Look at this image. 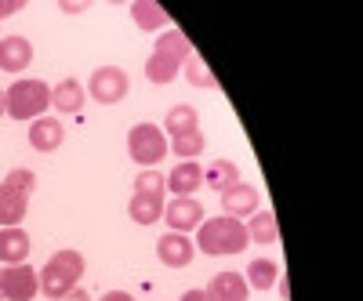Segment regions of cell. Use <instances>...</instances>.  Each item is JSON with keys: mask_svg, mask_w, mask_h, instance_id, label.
<instances>
[{"mask_svg": "<svg viewBox=\"0 0 363 301\" xmlns=\"http://www.w3.org/2000/svg\"><path fill=\"white\" fill-rule=\"evenodd\" d=\"M189 55H193V47H189L186 33H182L178 25H167L164 33L157 37L153 55H149V62H145L149 84H171V80L182 73V66H186Z\"/></svg>", "mask_w": 363, "mask_h": 301, "instance_id": "obj_1", "label": "cell"}, {"mask_svg": "<svg viewBox=\"0 0 363 301\" xmlns=\"http://www.w3.org/2000/svg\"><path fill=\"white\" fill-rule=\"evenodd\" d=\"M251 244L247 239V229L240 218H229V215H218V218H203L196 225V251L211 254V258H222V254H240Z\"/></svg>", "mask_w": 363, "mask_h": 301, "instance_id": "obj_2", "label": "cell"}, {"mask_svg": "<svg viewBox=\"0 0 363 301\" xmlns=\"http://www.w3.org/2000/svg\"><path fill=\"white\" fill-rule=\"evenodd\" d=\"M84 268H87V261H84V254L80 251H55L51 258H48V265L40 268V294L48 297V301H58V297H66L77 283H80V276H84Z\"/></svg>", "mask_w": 363, "mask_h": 301, "instance_id": "obj_3", "label": "cell"}, {"mask_svg": "<svg viewBox=\"0 0 363 301\" xmlns=\"http://www.w3.org/2000/svg\"><path fill=\"white\" fill-rule=\"evenodd\" d=\"M33 189H37V174L29 167H15L4 182H0V225H4V229L22 225Z\"/></svg>", "mask_w": 363, "mask_h": 301, "instance_id": "obj_4", "label": "cell"}, {"mask_svg": "<svg viewBox=\"0 0 363 301\" xmlns=\"http://www.w3.org/2000/svg\"><path fill=\"white\" fill-rule=\"evenodd\" d=\"M51 109V87L44 80L22 76L4 91V113L11 120H40Z\"/></svg>", "mask_w": 363, "mask_h": 301, "instance_id": "obj_5", "label": "cell"}, {"mask_svg": "<svg viewBox=\"0 0 363 301\" xmlns=\"http://www.w3.org/2000/svg\"><path fill=\"white\" fill-rule=\"evenodd\" d=\"M128 157L142 167H153L167 157V135L157 124H135L128 131Z\"/></svg>", "mask_w": 363, "mask_h": 301, "instance_id": "obj_6", "label": "cell"}, {"mask_svg": "<svg viewBox=\"0 0 363 301\" xmlns=\"http://www.w3.org/2000/svg\"><path fill=\"white\" fill-rule=\"evenodd\" d=\"M84 91L95 98L99 106H116V102L128 98L131 80H128V73L120 69V66H99L95 73H91V80H87Z\"/></svg>", "mask_w": 363, "mask_h": 301, "instance_id": "obj_7", "label": "cell"}, {"mask_svg": "<svg viewBox=\"0 0 363 301\" xmlns=\"http://www.w3.org/2000/svg\"><path fill=\"white\" fill-rule=\"evenodd\" d=\"M37 294H40V276L29 261L0 268V297L4 301H33Z\"/></svg>", "mask_w": 363, "mask_h": 301, "instance_id": "obj_8", "label": "cell"}, {"mask_svg": "<svg viewBox=\"0 0 363 301\" xmlns=\"http://www.w3.org/2000/svg\"><path fill=\"white\" fill-rule=\"evenodd\" d=\"M160 218L167 222L171 232H189V229H196V225L203 222V207H200V200H193V196H174V200L164 207Z\"/></svg>", "mask_w": 363, "mask_h": 301, "instance_id": "obj_9", "label": "cell"}, {"mask_svg": "<svg viewBox=\"0 0 363 301\" xmlns=\"http://www.w3.org/2000/svg\"><path fill=\"white\" fill-rule=\"evenodd\" d=\"M196 247H193V239L186 232H167L157 239V258L167 265V268H186L193 261Z\"/></svg>", "mask_w": 363, "mask_h": 301, "instance_id": "obj_10", "label": "cell"}, {"mask_svg": "<svg viewBox=\"0 0 363 301\" xmlns=\"http://www.w3.org/2000/svg\"><path fill=\"white\" fill-rule=\"evenodd\" d=\"M258 203H262V193L255 186L236 182L233 189L222 193V215H229V218H251L258 210Z\"/></svg>", "mask_w": 363, "mask_h": 301, "instance_id": "obj_11", "label": "cell"}, {"mask_svg": "<svg viewBox=\"0 0 363 301\" xmlns=\"http://www.w3.org/2000/svg\"><path fill=\"white\" fill-rule=\"evenodd\" d=\"M66 142V127H62V120H55V116H40L29 124V145L37 149V153H55L58 145Z\"/></svg>", "mask_w": 363, "mask_h": 301, "instance_id": "obj_12", "label": "cell"}, {"mask_svg": "<svg viewBox=\"0 0 363 301\" xmlns=\"http://www.w3.org/2000/svg\"><path fill=\"white\" fill-rule=\"evenodd\" d=\"M164 182H167V189H171L174 196H193V193L203 186V167H200L196 160H178Z\"/></svg>", "mask_w": 363, "mask_h": 301, "instance_id": "obj_13", "label": "cell"}, {"mask_svg": "<svg viewBox=\"0 0 363 301\" xmlns=\"http://www.w3.org/2000/svg\"><path fill=\"white\" fill-rule=\"evenodd\" d=\"M207 301H247L251 297V287L240 273H218L215 280L207 283Z\"/></svg>", "mask_w": 363, "mask_h": 301, "instance_id": "obj_14", "label": "cell"}, {"mask_svg": "<svg viewBox=\"0 0 363 301\" xmlns=\"http://www.w3.org/2000/svg\"><path fill=\"white\" fill-rule=\"evenodd\" d=\"M84 102H87V91L80 87V80H73V76L58 80V84L51 87V109H58V113L73 116V113L84 109Z\"/></svg>", "mask_w": 363, "mask_h": 301, "instance_id": "obj_15", "label": "cell"}, {"mask_svg": "<svg viewBox=\"0 0 363 301\" xmlns=\"http://www.w3.org/2000/svg\"><path fill=\"white\" fill-rule=\"evenodd\" d=\"M33 62V44L26 37H4L0 40V69L4 73H22Z\"/></svg>", "mask_w": 363, "mask_h": 301, "instance_id": "obj_16", "label": "cell"}, {"mask_svg": "<svg viewBox=\"0 0 363 301\" xmlns=\"http://www.w3.org/2000/svg\"><path fill=\"white\" fill-rule=\"evenodd\" d=\"M29 236H26V229L22 225H15V229H0V261L4 265H22L26 258H29Z\"/></svg>", "mask_w": 363, "mask_h": 301, "instance_id": "obj_17", "label": "cell"}, {"mask_svg": "<svg viewBox=\"0 0 363 301\" xmlns=\"http://www.w3.org/2000/svg\"><path fill=\"white\" fill-rule=\"evenodd\" d=\"M128 215H131V222H138V225L160 222V215H164V196H157V193H135L131 203H128Z\"/></svg>", "mask_w": 363, "mask_h": 301, "instance_id": "obj_18", "label": "cell"}, {"mask_svg": "<svg viewBox=\"0 0 363 301\" xmlns=\"http://www.w3.org/2000/svg\"><path fill=\"white\" fill-rule=\"evenodd\" d=\"M131 18L138 29H145V33H157V29L171 25V15L157 4V0H135L131 4Z\"/></svg>", "mask_w": 363, "mask_h": 301, "instance_id": "obj_19", "label": "cell"}, {"mask_svg": "<svg viewBox=\"0 0 363 301\" xmlns=\"http://www.w3.org/2000/svg\"><path fill=\"white\" fill-rule=\"evenodd\" d=\"M236 182H240V167H236L233 160H211V164L203 167V186L215 189L218 196H222L225 189H233Z\"/></svg>", "mask_w": 363, "mask_h": 301, "instance_id": "obj_20", "label": "cell"}, {"mask_svg": "<svg viewBox=\"0 0 363 301\" xmlns=\"http://www.w3.org/2000/svg\"><path fill=\"white\" fill-rule=\"evenodd\" d=\"M244 280L251 290H269V287H277V276H280V265L272 261V258H255L247 268H244Z\"/></svg>", "mask_w": 363, "mask_h": 301, "instance_id": "obj_21", "label": "cell"}, {"mask_svg": "<svg viewBox=\"0 0 363 301\" xmlns=\"http://www.w3.org/2000/svg\"><path fill=\"white\" fill-rule=\"evenodd\" d=\"M244 229H247V239H255V244H277V239H280L277 215H269V210H255Z\"/></svg>", "mask_w": 363, "mask_h": 301, "instance_id": "obj_22", "label": "cell"}, {"mask_svg": "<svg viewBox=\"0 0 363 301\" xmlns=\"http://www.w3.org/2000/svg\"><path fill=\"white\" fill-rule=\"evenodd\" d=\"M164 127H167L171 138H174V135H186V131L200 127V116H196L193 106H171L167 116H164Z\"/></svg>", "mask_w": 363, "mask_h": 301, "instance_id": "obj_23", "label": "cell"}, {"mask_svg": "<svg viewBox=\"0 0 363 301\" xmlns=\"http://www.w3.org/2000/svg\"><path fill=\"white\" fill-rule=\"evenodd\" d=\"M203 145H207L203 131H200V127H193V131H186V135H174V138H171V153H174V157H182V160H193V157H200V153H203Z\"/></svg>", "mask_w": 363, "mask_h": 301, "instance_id": "obj_24", "label": "cell"}, {"mask_svg": "<svg viewBox=\"0 0 363 301\" xmlns=\"http://www.w3.org/2000/svg\"><path fill=\"white\" fill-rule=\"evenodd\" d=\"M182 69H186V80H189L193 87H207V91H211V87H218L215 73L207 69V62H203L200 55H189V58H186V66H182Z\"/></svg>", "mask_w": 363, "mask_h": 301, "instance_id": "obj_25", "label": "cell"}, {"mask_svg": "<svg viewBox=\"0 0 363 301\" xmlns=\"http://www.w3.org/2000/svg\"><path fill=\"white\" fill-rule=\"evenodd\" d=\"M135 193H157V196H164V193H167L164 174H157V171H145V174H138V178H135Z\"/></svg>", "mask_w": 363, "mask_h": 301, "instance_id": "obj_26", "label": "cell"}, {"mask_svg": "<svg viewBox=\"0 0 363 301\" xmlns=\"http://www.w3.org/2000/svg\"><path fill=\"white\" fill-rule=\"evenodd\" d=\"M26 4H22V0H0V22H4V18H11L15 11H22Z\"/></svg>", "mask_w": 363, "mask_h": 301, "instance_id": "obj_27", "label": "cell"}, {"mask_svg": "<svg viewBox=\"0 0 363 301\" xmlns=\"http://www.w3.org/2000/svg\"><path fill=\"white\" fill-rule=\"evenodd\" d=\"M99 301H135V297H131L128 290H106V294H102Z\"/></svg>", "mask_w": 363, "mask_h": 301, "instance_id": "obj_28", "label": "cell"}, {"mask_svg": "<svg viewBox=\"0 0 363 301\" xmlns=\"http://www.w3.org/2000/svg\"><path fill=\"white\" fill-rule=\"evenodd\" d=\"M58 301H91V297H87V294H84L80 287H73V290H69L66 297H58Z\"/></svg>", "mask_w": 363, "mask_h": 301, "instance_id": "obj_29", "label": "cell"}, {"mask_svg": "<svg viewBox=\"0 0 363 301\" xmlns=\"http://www.w3.org/2000/svg\"><path fill=\"white\" fill-rule=\"evenodd\" d=\"M182 301H207V294L203 290H186V294H182Z\"/></svg>", "mask_w": 363, "mask_h": 301, "instance_id": "obj_30", "label": "cell"}, {"mask_svg": "<svg viewBox=\"0 0 363 301\" xmlns=\"http://www.w3.org/2000/svg\"><path fill=\"white\" fill-rule=\"evenodd\" d=\"M62 11H69V15H80V11H84V4H62Z\"/></svg>", "mask_w": 363, "mask_h": 301, "instance_id": "obj_31", "label": "cell"}, {"mask_svg": "<svg viewBox=\"0 0 363 301\" xmlns=\"http://www.w3.org/2000/svg\"><path fill=\"white\" fill-rule=\"evenodd\" d=\"M0 116H8V113H4V91H0Z\"/></svg>", "mask_w": 363, "mask_h": 301, "instance_id": "obj_32", "label": "cell"}]
</instances>
